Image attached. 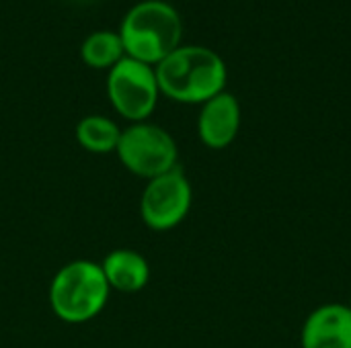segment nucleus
Wrapping results in <instances>:
<instances>
[{
  "label": "nucleus",
  "mask_w": 351,
  "mask_h": 348,
  "mask_svg": "<svg viewBox=\"0 0 351 348\" xmlns=\"http://www.w3.org/2000/svg\"><path fill=\"white\" fill-rule=\"evenodd\" d=\"M154 72L160 94L185 105H204L224 92L228 80L224 59L204 45H179Z\"/></svg>",
  "instance_id": "obj_1"
},
{
  "label": "nucleus",
  "mask_w": 351,
  "mask_h": 348,
  "mask_svg": "<svg viewBox=\"0 0 351 348\" xmlns=\"http://www.w3.org/2000/svg\"><path fill=\"white\" fill-rule=\"evenodd\" d=\"M117 33L128 57L156 66L181 45L183 23L169 2L144 0L125 12Z\"/></svg>",
  "instance_id": "obj_2"
},
{
  "label": "nucleus",
  "mask_w": 351,
  "mask_h": 348,
  "mask_svg": "<svg viewBox=\"0 0 351 348\" xmlns=\"http://www.w3.org/2000/svg\"><path fill=\"white\" fill-rule=\"evenodd\" d=\"M109 285L95 260H72L64 265L49 283V308L66 324L95 320L107 306Z\"/></svg>",
  "instance_id": "obj_3"
},
{
  "label": "nucleus",
  "mask_w": 351,
  "mask_h": 348,
  "mask_svg": "<svg viewBox=\"0 0 351 348\" xmlns=\"http://www.w3.org/2000/svg\"><path fill=\"white\" fill-rule=\"evenodd\" d=\"M123 168L140 178H156L179 166V148L175 137L160 125L140 121L121 129L115 150Z\"/></svg>",
  "instance_id": "obj_4"
},
{
  "label": "nucleus",
  "mask_w": 351,
  "mask_h": 348,
  "mask_svg": "<svg viewBox=\"0 0 351 348\" xmlns=\"http://www.w3.org/2000/svg\"><path fill=\"white\" fill-rule=\"evenodd\" d=\"M107 96L123 119L148 121L160 96L154 66L125 55L107 74Z\"/></svg>",
  "instance_id": "obj_5"
},
{
  "label": "nucleus",
  "mask_w": 351,
  "mask_h": 348,
  "mask_svg": "<svg viewBox=\"0 0 351 348\" xmlns=\"http://www.w3.org/2000/svg\"><path fill=\"white\" fill-rule=\"evenodd\" d=\"M193 189L181 166L150 178L140 195V217L154 232L177 228L191 211Z\"/></svg>",
  "instance_id": "obj_6"
},
{
  "label": "nucleus",
  "mask_w": 351,
  "mask_h": 348,
  "mask_svg": "<svg viewBox=\"0 0 351 348\" xmlns=\"http://www.w3.org/2000/svg\"><path fill=\"white\" fill-rule=\"evenodd\" d=\"M241 129V105L234 94L220 92L202 105L197 117V135L210 150L228 148Z\"/></svg>",
  "instance_id": "obj_7"
},
{
  "label": "nucleus",
  "mask_w": 351,
  "mask_h": 348,
  "mask_svg": "<svg viewBox=\"0 0 351 348\" xmlns=\"http://www.w3.org/2000/svg\"><path fill=\"white\" fill-rule=\"evenodd\" d=\"M302 348H351V310L348 304H325L308 314L300 330Z\"/></svg>",
  "instance_id": "obj_8"
},
{
  "label": "nucleus",
  "mask_w": 351,
  "mask_h": 348,
  "mask_svg": "<svg viewBox=\"0 0 351 348\" xmlns=\"http://www.w3.org/2000/svg\"><path fill=\"white\" fill-rule=\"evenodd\" d=\"M99 265L103 269V275L111 291L138 293L150 281L148 260L132 248L111 250Z\"/></svg>",
  "instance_id": "obj_9"
},
{
  "label": "nucleus",
  "mask_w": 351,
  "mask_h": 348,
  "mask_svg": "<svg viewBox=\"0 0 351 348\" xmlns=\"http://www.w3.org/2000/svg\"><path fill=\"white\" fill-rule=\"evenodd\" d=\"M74 135L82 150L103 156L117 150L121 129L113 119L105 115H86L76 123Z\"/></svg>",
  "instance_id": "obj_10"
},
{
  "label": "nucleus",
  "mask_w": 351,
  "mask_h": 348,
  "mask_svg": "<svg viewBox=\"0 0 351 348\" xmlns=\"http://www.w3.org/2000/svg\"><path fill=\"white\" fill-rule=\"evenodd\" d=\"M80 57L86 66L97 70H111L119 59L125 57V49L117 31L101 29L90 33L80 45Z\"/></svg>",
  "instance_id": "obj_11"
},
{
  "label": "nucleus",
  "mask_w": 351,
  "mask_h": 348,
  "mask_svg": "<svg viewBox=\"0 0 351 348\" xmlns=\"http://www.w3.org/2000/svg\"><path fill=\"white\" fill-rule=\"evenodd\" d=\"M348 306H350V310H351V295H350V304H348Z\"/></svg>",
  "instance_id": "obj_12"
}]
</instances>
